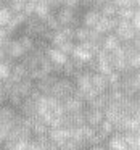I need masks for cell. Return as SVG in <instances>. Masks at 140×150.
I'll return each instance as SVG.
<instances>
[{
    "mask_svg": "<svg viewBox=\"0 0 140 150\" xmlns=\"http://www.w3.org/2000/svg\"><path fill=\"white\" fill-rule=\"evenodd\" d=\"M10 71H11V65L7 62V60H2L0 62V79L4 81L10 76Z\"/></svg>",
    "mask_w": 140,
    "mask_h": 150,
    "instance_id": "obj_28",
    "label": "cell"
},
{
    "mask_svg": "<svg viewBox=\"0 0 140 150\" xmlns=\"http://www.w3.org/2000/svg\"><path fill=\"white\" fill-rule=\"evenodd\" d=\"M11 16H13V13H11V10L7 7V5L0 7V28H5V26H7L8 21L11 20Z\"/></svg>",
    "mask_w": 140,
    "mask_h": 150,
    "instance_id": "obj_25",
    "label": "cell"
},
{
    "mask_svg": "<svg viewBox=\"0 0 140 150\" xmlns=\"http://www.w3.org/2000/svg\"><path fill=\"white\" fill-rule=\"evenodd\" d=\"M74 45H76V42L74 40H65V42H61L60 45H56L60 50H61L63 53H66V55H71V52H72V49H74Z\"/></svg>",
    "mask_w": 140,
    "mask_h": 150,
    "instance_id": "obj_29",
    "label": "cell"
},
{
    "mask_svg": "<svg viewBox=\"0 0 140 150\" xmlns=\"http://www.w3.org/2000/svg\"><path fill=\"white\" fill-rule=\"evenodd\" d=\"M98 11H100L101 16H106V18H114L117 13V7L113 4V2H105L103 5L98 7Z\"/></svg>",
    "mask_w": 140,
    "mask_h": 150,
    "instance_id": "obj_16",
    "label": "cell"
},
{
    "mask_svg": "<svg viewBox=\"0 0 140 150\" xmlns=\"http://www.w3.org/2000/svg\"><path fill=\"white\" fill-rule=\"evenodd\" d=\"M65 7H69V8H79L81 7V0H65Z\"/></svg>",
    "mask_w": 140,
    "mask_h": 150,
    "instance_id": "obj_31",
    "label": "cell"
},
{
    "mask_svg": "<svg viewBox=\"0 0 140 150\" xmlns=\"http://www.w3.org/2000/svg\"><path fill=\"white\" fill-rule=\"evenodd\" d=\"M81 4H84V5H92V4H94V0H81Z\"/></svg>",
    "mask_w": 140,
    "mask_h": 150,
    "instance_id": "obj_33",
    "label": "cell"
},
{
    "mask_svg": "<svg viewBox=\"0 0 140 150\" xmlns=\"http://www.w3.org/2000/svg\"><path fill=\"white\" fill-rule=\"evenodd\" d=\"M27 150H42V145H40L34 137H31V139L27 140Z\"/></svg>",
    "mask_w": 140,
    "mask_h": 150,
    "instance_id": "obj_30",
    "label": "cell"
},
{
    "mask_svg": "<svg viewBox=\"0 0 140 150\" xmlns=\"http://www.w3.org/2000/svg\"><path fill=\"white\" fill-rule=\"evenodd\" d=\"M2 84H4V81H2V79H0V91H2Z\"/></svg>",
    "mask_w": 140,
    "mask_h": 150,
    "instance_id": "obj_34",
    "label": "cell"
},
{
    "mask_svg": "<svg viewBox=\"0 0 140 150\" xmlns=\"http://www.w3.org/2000/svg\"><path fill=\"white\" fill-rule=\"evenodd\" d=\"M97 129L100 131V132H103L105 136H108V137H110L111 134L114 132L113 123H111V121H108V120H103V121H101V123H100V126H98Z\"/></svg>",
    "mask_w": 140,
    "mask_h": 150,
    "instance_id": "obj_27",
    "label": "cell"
},
{
    "mask_svg": "<svg viewBox=\"0 0 140 150\" xmlns=\"http://www.w3.org/2000/svg\"><path fill=\"white\" fill-rule=\"evenodd\" d=\"M50 7L47 5V2H44V0H39V2H36V8H34V16L40 18L42 20L44 16H47V15L50 13Z\"/></svg>",
    "mask_w": 140,
    "mask_h": 150,
    "instance_id": "obj_21",
    "label": "cell"
},
{
    "mask_svg": "<svg viewBox=\"0 0 140 150\" xmlns=\"http://www.w3.org/2000/svg\"><path fill=\"white\" fill-rule=\"evenodd\" d=\"M116 24H117V18H116V16H114V18L100 16V18H98V21L95 23V26L92 28V29L105 36V34H108V33H113L114 28H116Z\"/></svg>",
    "mask_w": 140,
    "mask_h": 150,
    "instance_id": "obj_5",
    "label": "cell"
},
{
    "mask_svg": "<svg viewBox=\"0 0 140 150\" xmlns=\"http://www.w3.org/2000/svg\"><path fill=\"white\" fill-rule=\"evenodd\" d=\"M18 40H20L21 47L24 49V52H31L34 50V39L31 36H26V34H18Z\"/></svg>",
    "mask_w": 140,
    "mask_h": 150,
    "instance_id": "obj_23",
    "label": "cell"
},
{
    "mask_svg": "<svg viewBox=\"0 0 140 150\" xmlns=\"http://www.w3.org/2000/svg\"><path fill=\"white\" fill-rule=\"evenodd\" d=\"M82 111H84L85 124H89V126H92V127H98V126H100V123L105 120L103 110L92 108V107H87V105H85V108H84Z\"/></svg>",
    "mask_w": 140,
    "mask_h": 150,
    "instance_id": "obj_4",
    "label": "cell"
},
{
    "mask_svg": "<svg viewBox=\"0 0 140 150\" xmlns=\"http://www.w3.org/2000/svg\"><path fill=\"white\" fill-rule=\"evenodd\" d=\"M135 10H139V8H134V7H119V8H117V13H116V18H117V20H124V21H130V18L134 16Z\"/></svg>",
    "mask_w": 140,
    "mask_h": 150,
    "instance_id": "obj_20",
    "label": "cell"
},
{
    "mask_svg": "<svg viewBox=\"0 0 140 150\" xmlns=\"http://www.w3.org/2000/svg\"><path fill=\"white\" fill-rule=\"evenodd\" d=\"M20 2H26V0H20Z\"/></svg>",
    "mask_w": 140,
    "mask_h": 150,
    "instance_id": "obj_36",
    "label": "cell"
},
{
    "mask_svg": "<svg viewBox=\"0 0 140 150\" xmlns=\"http://www.w3.org/2000/svg\"><path fill=\"white\" fill-rule=\"evenodd\" d=\"M89 31H90V28H85V26H82V24H77V26L74 28V42L79 44V42L87 40L89 39Z\"/></svg>",
    "mask_w": 140,
    "mask_h": 150,
    "instance_id": "obj_19",
    "label": "cell"
},
{
    "mask_svg": "<svg viewBox=\"0 0 140 150\" xmlns=\"http://www.w3.org/2000/svg\"><path fill=\"white\" fill-rule=\"evenodd\" d=\"M121 40L114 36V33H108L103 36V40H101V49L106 50V52H113L116 47H119Z\"/></svg>",
    "mask_w": 140,
    "mask_h": 150,
    "instance_id": "obj_15",
    "label": "cell"
},
{
    "mask_svg": "<svg viewBox=\"0 0 140 150\" xmlns=\"http://www.w3.org/2000/svg\"><path fill=\"white\" fill-rule=\"evenodd\" d=\"M47 136H49V139L52 140V142H55L56 145H60V144H63L66 139H69V129H66V127H53V129H50L49 127Z\"/></svg>",
    "mask_w": 140,
    "mask_h": 150,
    "instance_id": "obj_11",
    "label": "cell"
},
{
    "mask_svg": "<svg viewBox=\"0 0 140 150\" xmlns=\"http://www.w3.org/2000/svg\"><path fill=\"white\" fill-rule=\"evenodd\" d=\"M42 23L45 24L49 29H52V31H56V29H60V24H58V21H56V18H55V13L53 11H50L47 16H44L42 18Z\"/></svg>",
    "mask_w": 140,
    "mask_h": 150,
    "instance_id": "obj_24",
    "label": "cell"
},
{
    "mask_svg": "<svg viewBox=\"0 0 140 150\" xmlns=\"http://www.w3.org/2000/svg\"><path fill=\"white\" fill-rule=\"evenodd\" d=\"M7 2H8V0H5V4H7Z\"/></svg>",
    "mask_w": 140,
    "mask_h": 150,
    "instance_id": "obj_37",
    "label": "cell"
},
{
    "mask_svg": "<svg viewBox=\"0 0 140 150\" xmlns=\"http://www.w3.org/2000/svg\"><path fill=\"white\" fill-rule=\"evenodd\" d=\"M108 150H126L127 144L124 142V137L121 132H113L105 142Z\"/></svg>",
    "mask_w": 140,
    "mask_h": 150,
    "instance_id": "obj_10",
    "label": "cell"
},
{
    "mask_svg": "<svg viewBox=\"0 0 140 150\" xmlns=\"http://www.w3.org/2000/svg\"><path fill=\"white\" fill-rule=\"evenodd\" d=\"M114 36L121 40V42H127V40H132L134 37L139 34V31H135L132 26H130L129 21H124V20H117V24L114 28Z\"/></svg>",
    "mask_w": 140,
    "mask_h": 150,
    "instance_id": "obj_3",
    "label": "cell"
},
{
    "mask_svg": "<svg viewBox=\"0 0 140 150\" xmlns=\"http://www.w3.org/2000/svg\"><path fill=\"white\" fill-rule=\"evenodd\" d=\"M90 81H92V87L97 91V94H103V92L108 91V79L105 74H100V73H92L90 74Z\"/></svg>",
    "mask_w": 140,
    "mask_h": 150,
    "instance_id": "obj_12",
    "label": "cell"
},
{
    "mask_svg": "<svg viewBox=\"0 0 140 150\" xmlns=\"http://www.w3.org/2000/svg\"><path fill=\"white\" fill-rule=\"evenodd\" d=\"M97 65H95V71L100 73V74H105L108 76L111 71H113V66H111V62L110 58H103V60H95Z\"/></svg>",
    "mask_w": 140,
    "mask_h": 150,
    "instance_id": "obj_18",
    "label": "cell"
},
{
    "mask_svg": "<svg viewBox=\"0 0 140 150\" xmlns=\"http://www.w3.org/2000/svg\"><path fill=\"white\" fill-rule=\"evenodd\" d=\"M124 137V142L129 147H139V132L135 131H126V132H121Z\"/></svg>",
    "mask_w": 140,
    "mask_h": 150,
    "instance_id": "obj_22",
    "label": "cell"
},
{
    "mask_svg": "<svg viewBox=\"0 0 140 150\" xmlns=\"http://www.w3.org/2000/svg\"><path fill=\"white\" fill-rule=\"evenodd\" d=\"M2 60H5V52H4V49L0 47V62H2Z\"/></svg>",
    "mask_w": 140,
    "mask_h": 150,
    "instance_id": "obj_32",
    "label": "cell"
},
{
    "mask_svg": "<svg viewBox=\"0 0 140 150\" xmlns=\"http://www.w3.org/2000/svg\"><path fill=\"white\" fill-rule=\"evenodd\" d=\"M63 107H65L66 113H74V111H81L85 108V102L81 100V98L74 97V95H69V97L63 98L61 100Z\"/></svg>",
    "mask_w": 140,
    "mask_h": 150,
    "instance_id": "obj_8",
    "label": "cell"
},
{
    "mask_svg": "<svg viewBox=\"0 0 140 150\" xmlns=\"http://www.w3.org/2000/svg\"><path fill=\"white\" fill-rule=\"evenodd\" d=\"M100 16H101L100 11H98L97 8L90 7V8H87L85 11H82V13H81L79 21H81V24H82V26H85V28H94Z\"/></svg>",
    "mask_w": 140,
    "mask_h": 150,
    "instance_id": "obj_7",
    "label": "cell"
},
{
    "mask_svg": "<svg viewBox=\"0 0 140 150\" xmlns=\"http://www.w3.org/2000/svg\"><path fill=\"white\" fill-rule=\"evenodd\" d=\"M126 63H127V68L139 69L140 68V53L135 52V53H132V55L126 57Z\"/></svg>",
    "mask_w": 140,
    "mask_h": 150,
    "instance_id": "obj_26",
    "label": "cell"
},
{
    "mask_svg": "<svg viewBox=\"0 0 140 150\" xmlns=\"http://www.w3.org/2000/svg\"><path fill=\"white\" fill-rule=\"evenodd\" d=\"M69 57H71V58H74V60H79V62H82V63H87L89 60L94 58V53L89 52V50L85 49V47H82L81 44H76Z\"/></svg>",
    "mask_w": 140,
    "mask_h": 150,
    "instance_id": "obj_14",
    "label": "cell"
},
{
    "mask_svg": "<svg viewBox=\"0 0 140 150\" xmlns=\"http://www.w3.org/2000/svg\"><path fill=\"white\" fill-rule=\"evenodd\" d=\"M79 8H69V7H60L58 10H55L53 13H55V18L56 21H58L60 26H72L76 28L77 24H81V21H79V18H81V15L77 13Z\"/></svg>",
    "mask_w": 140,
    "mask_h": 150,
    "instance_id": "obj_2",
    "label": "cell"
},
{
    "mask_svg": "<svg viewBox=\"0 0 140 150\" xmlns=\"http://www.w3.org/2000/svg\"><path fill=\"white\" fill-rule=\"evenodd\" d=\"M0 5H5V0H0Z\"/></svg>",
    "mask_w": 140,
    "mask_h": 150,
    "instance_id": "obj_35",
    "label": "cell"
},
{
    "mask_svg": "<svg viewBox=\"0 0 140 150\" xmlns=\"http://www.w3.org/2000/svg\"><path fill=\"white\" fill-rule=\"evenodd\" d=\"M45 55L53 65H63V63H66V60L69 58L66 53H63L61 50H60L58 47H55V45H50L49 49L45 50Z\"/></svg>",
    "mask_w": 140,
    "mask_h": 150,
    "instance_id": "obj_9",
    "label": "cell"
},
{
    "mask_svg": "<svg viewBox=\"0 0 140 150\" xmlns=\"http://www.w3.org/2000/svg\"><path fill=\"white\" fill-rule=\"evenodd\" d=\"M108 105V97H106V92L103 94H97L90 102L87 103V107H92V108H98V110H103L105 107Z\"/></svg>",
    "mask_w": 140,
    "mask_h": 150,
    "instance_id": "obj_17",
    "label": "cell"
},
{
    "mask_svg": "<svg viewBox=\"0 0 140 150\" xmlns=\"http://www.w3.org/2000/svg\"><path fill=\"white\" fill-rule=\"evenodd\" d=\"M74 91H76V84H74V81H72V78L60 76V78L56 79V82L53 84V87H52V91H50L49 95H52L56 100L61 102L63 98H66V97L74 94Z\"/></svg>",
    "mask_w": 140,
    "mask_h": 150,
    "instance_id": "obj_1",
    "label": "cell"
},
{
    "mask_svg": "<svg viewBox=\"0 0 140 150\" xmlns=\"http://www.w3.org/2000/svg\"><path fill=\"white\" fill-rule=\"evenodd\" d=\"M36 89V81L34 79H31L29 76H26V78H23L20 82L16 84V92L21 95V97H27V95L31 94V92Z\"/></svg>",
    "mask_w": 140,
    "mask_h": 150,
    "instance_id": "obj_13",
    "label": "cell"
},
{
    "mask_svg": "<svg viewBox=\"0 0 140 150\" xmlns=\"http://www.w3.org/2000/svg\"><path fill=\"white\" fill-rule=\"evenodd\" d=\"M16 111L20 115H23V116L26 118H32L36 116V100H34L32 97H24L23 100H21V103L16 107Z\"/></svg>",
    "mask_w": 140,
    "mask_h": 150,
    "instance_id": "obj_6",
    "label": "cell"
}]
</instances>
